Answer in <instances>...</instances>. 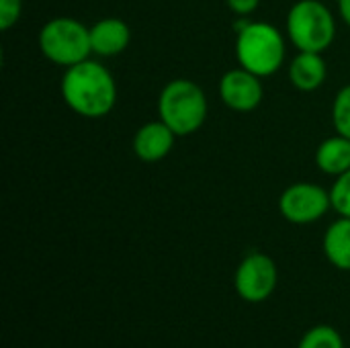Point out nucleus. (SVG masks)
<instances>
[{"mask_svg": "<svg viewBox=\"0 0 350 348\" xmlns=\"http://www.w3.org/2000/svg\"><path fill=\"white\" fill-rule=\"evenodd\" d=\"M23 0H0V29L8 31L21 21Z\"/></svg>", "mask_w": 350, "mask_h": 348, "instance_id": "f3484780", "label": "nucleus"}, {"mask_svg": "<svg viewBox=\"0 0 350 348\" xmlns=\"http://www.w3.org/2000/svg\"><path fill=\"white\" fill-rule=\"evenodd\" d=\"M332 209L330 191L316 183L299 180L289 185L279 197L281 215L295 226H308L320 222Z\"/></svg>", "mask_w": 350, "mask_h": 348, "instance_id": "423d86ee", "label": "nucleus"}, {"mask_svg": "<svg viewBox=\"0 0 350 348\" xmlns=\"http://www.w3.org/2000/svg\"><path fill=\"white\" fill-rule=\"evenodd\" d=\"M338 4V14L345 21V25L350 29V0H336Z\"/></svg>", "mask_w": 350, "mask_h": 348, "instance_id": "6ab92c4d", "label": "nucleus"}, {"mask_svg": "<svg viewBox=\"0 0 350 348\" xmlns=\"http://www.w3.org/2000/svg\"><path fill=\"white\" fill-rule=\"evenodd\" d=\"M279 283V271L275 260L265 252H250L236 269V293L248 304H260L269 299Z\"/></svg>", "mask_w": 350, "mask_h": 348, "instance_id": "0eeeda50", "label": "nucleus"}, {"mask_svg": "<svg viewBox=\"0 0 350 348\" xmlns=\"http://www.w3.org/2000/svg\"><path fill=\"white\" fill-rule=\"evenodd\" d=\"M289 82L293 88L301 92H314L324 86L328 78V66L322 53L316 51H299L287 68Z\"/></svg>", "mask_w": 350, "mask_h": 348, "instance_id": "9b49d317", "label": "nucleus"}, {"mask_svg": "<svg viewBox=\"0 0 350 348\" xmlns=\"http://www.w3.org/2000/svg\"><path fill=\"white\" fill-rule=\"evenodd\" d=\"M226 4L236 16H250L260 6V0H226Z\"/></svg>", "mask_w": 350, "mask_h": 348, "instance_id": "a211bd4d", "label": "nucleus"}, {"mask_svg": "<svg viewBox=\"0 0 350 348\" xmlns=\"http://www.w3.org/2000/svg\"><path fill=\"white\" fill-rule=\"evenodd\" d=\"M131 43V27L119 16H105L90 27L92 55L115 57L121 55Z\"/></svg>", "mask_w": 350, "mask_h": 348, "instance_id": "9d476101", "label": "nucleus"}, {"mask_svg": "<svg viewBox=\"0 0 350 348\" xmlns=\"http://www.w3.org/2000/svg\"><path fill=\"white\" fill-rule=\"evenodd\" d=\"M330 199H332V209L340 217H350V170L334 178L330 187Z\"/></svg>", "mask_w": 350, "mask_h": 348, "instance_id": "dca6fc26", "label": "nucleus"}, {"mask_svg": "<svg viewBox=\"0 0 350 348\" xmlns=\"http://www.w3.org/2000/svg\"><path fill=\"white\" fill-rule=\"evenodd\" d=\"M285 33L297 51L324 53L336 39V18L322 0H297L287 12Z\"/></svg>", "mask_w": 350, "mask_h": 348, "instance_id": "20e7f679", "label": "nucleus"}, {"mask_svg": "<svg viewBox=\"0 0 350 348\" xmlns=\"http://www.w3.org/2000/svg\"><path fill=\"white\" fill-rule=\"evenodd\" d=\"M332 125L338 135L350 139V84H345L332 103Z\"/></svg>", "mask_w": 350, "mask_h": 348, "instance_id": "2eb2a0df", "label": "nucleus"}, {"mask_svg": "<svg viewBox=\"0 0 350 348\" xmlns=\"http://www.w3.org/2000/svg\"><path fill=\"white\" fill-rule=\"evenodd\" d=\"M59 90L66 107L84 119L107 117L117 105L115 76L105 64L90 57L66 68Z\"/></svg>", "mask_w": 350, "mask_h": 348, "instance_id": "f257e3e1", "label": "nucleus"}, {"mask_svg": "<svg viewBox=\"0 0 350 348\" xmlns=\"http://www.w3.org/2000/svg\"><path fill=\"white\" fill-rule=\"evenodd\" d=\"M219 98L236 113H250L258 109L265 98L262 78L242 66L232 68L219 80Z\"/></svg>", "mask_w": 350, "mask_h": 348, "instance_id": "6e6552de", "label": "nucleus"}, {"mask_svg": "<svg viewBox=\"0 0 350 348\" xmlns=\"http://www.w3.org/2000/svg\"><path fill=\"white\" fill-rule=\"evenodd\" d=\"M316 166L328 176H340L350 170V139L345 135L326 137L316 150Z\"/></svg>", "mask_w": 350, "mask_h": 348, "instance_id": "f8f14e48", "label": "nucleus"}, {"mask_svg": "<svg viewBox=\"0 0 350 348\" xmlns=\"http://www.w3.org/2000/svg\"><path fill=\"white\" fill-rule=\"evenodd\" d=\"M287 43L283 33L262 21H242L236 25V59L248 72L269 78L283 68Z\"/></svg>", "mask_w": 350, "mask_h": 348, "instance_id": "f03ea898", "label": "nucleus"}, {"mask_svg": "<svg viewBox=\"0 0 350 348\" xmlns=\"http://www.w3.org/2000/svg\"><path fill=\"white\" fill-rule=\"evenodd\" d=\"M39 51L55 66L72 68L92 55L90 27L74 16L49 18L37 37Z\"/></svg>", "mask_w": 350, "mask_h": 348, "instance_id": "39448f33", "label": "nucleus"}, {"mask_svg": "<svg viewBox=\"0 0 350 348\" xmlns=\"http://www.w3.org/2000/svg\"><path fill=\"white\" fill-rule=\"evenodd\" d=\"M176 137L178 135L162 119L148 121L133 133L131 150H133L135 158L142 162H148V164L160 162L172 152Z\"/></svg>", "mask_w": 350, "mask_h": 348, "instance_id": "1a4fd4ad", "label": "nucleus"}, {"mask_svg": "<svg viewBox=\"0 0 350 348\" xmlns=\"http://www.w3.org/2000/svg\"><path fill=\"white\" fill-rule=\"evenodd\" d=\"M297 348H345V340L332 326H314L304 334Z\"/></svg>", "mask_w": 350, "mask_h": 348, "instance_id": "4468645a", "label": "nucleus"}, {"mask_svg": "<svg viewBox=\"0 0 350 348\" xmlns=\"http://www.w3.org/2000/svg\"><path fill=\"white\" fill-rule=\"evenodd\" d=\"M209 113L205 90L189 80L174 78L164 84L158 96V119H162L178 137L197 133Z\"/></svg>", "mask_w": 350, "mask_h": 348, "instance_id": "7ed1b4c3", "label": "nucleus"}, {"mask_svg": "<svg viewBox=\"0 0 350 348\" xmlns=\"http://www.w3.org/2000/svg\"><path fill=\"white\" fill-rule=\"evenodd\" d=\"M328 263L340 271H350V217H338L330 224L322 240Z\"/></svg>", "mask_w": 350, "mask_h": 348, "instance_id": "ddd939ff", "label": "nucleus"}]
</instances>
